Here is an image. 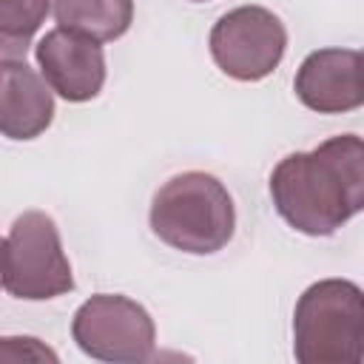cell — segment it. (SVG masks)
I'll return each instance as SVG.
<instances>
[{
    "mask_svg": "<svg viewBox=\"0 0 364 364\" xmlns=\"http://www.w3.org/2000/svg\"><path fill=\"white\" fill-rule=\"evenodd\" d=\"M193 3H205V0H193Z\"/></svg>",
    "mask_w": 364,
    "mask_h": 364,
    "instance_id": "cell-14",
    "label": "cell"
},
{
    "mask_svg": "<svg viewBox=\"0 0 364 364\" xmlns=\"http://www.w3.org/2000/svg\"><path fill=\"white\" fill-rule=\"evenodd\" d=\"M54 119V97L26 60H0V134L34 139Z\"/></svg>",
    "mask_w": 364,
    "mask_h": 364,
    "instance_id": "cell-9",
    "label": "cell"
},
{
    "mask_svg": "<svg viewBox=\"0 0 364 364\" xmlns=\"http://www.w3.org/2000/svg\"><path fill=\"white\" fill-rule=\"evenodd\" d=\"M57 361V353L48 350L40 338L31 336H0V361Z\"/></svg>",
    "mask_w": 364,
    "mask_h": 364,
    "instance_id": "cell-12",
    "label": "cell"
},
{
    "mask_svg": "<svg viewBox=\"0 0 364 364\" xmlns=\"http://www.w3.org/2000/svg\"><path fill=\"white\" fill-rule=\"evenodd\" d=\"M208 46L222 74L239 82H259L279 68L287 28L264 6H239L213 23Z\"/></svg>",
    "mask_w": 364,
    "mask_h": 364,
    "instance_id": "cell-6",
    "label": "cell"
},
{
    "mask_svg": "<svg viewBox=\"0 0 364 364\" xmlns=\"http://www.w3.org/2000/svg\"><path fill=\"white\" fill-rule=\"evenodd\" d=\"M71 338L97 361L142 364L154 358L156 327L139 301L117 293H97L77 307Z\"/></svg>",
    "mask_w": 364,
    "mask_h": 364,
    "instance_id": "cell-5",
    "label": "cell"
},
{
    "mask_svg": "<svg viewBox=\"0 0 364 364\" xmlns=\"http://www.w3.org/2000/svg\"><path fill=\"white\" fill-rule=\"evenodd\" d=\"M0 279L9 296L23 301H46L74 290L71 264L48 213L26 210L11 222L0 250Z\"/></svg>",
    "mask_w": 364,
    "mask_h": 364,
    "instance_id": "cell-4",
    "label": "cell"
},
{
    "mask_svg": "<svg viewBox=\"0 0 364 364\" xmlns=\"http://www.w3.org/2000/svg\"><path fill=\"white\" fill-rule=\"evenodd\" d=\"M60 28L97 43H111L131 28L134 0H54Z\"/></svg>",
    "mask_w": 364,
    "mask_h": 364,
    "instance_id": "cell-10",
    "label": "cell"
},
{
    "mask_svg": "<svg viewBox=\"0 0 364 364\" xmlns=\"http://www.w3.org/2000/svg\"><path fill=\"white\" fill-rule=\"evenodd\" d=\"M279 216L304 236H333L364 208V142L355 134L287 154L270 173Z\"/></svg>",
    "mask_w": 364,
    "mask_h": 364,
    "instance_id": "cell-1",
    "label": "cell"
},
{
    "mask_svg": "<svg viewBox=\"0 0 364 364\" xmlns=\"http://www.w3.org/2000/svg\"><path fill=\"white\" fill-rule=\"evenodd\" d=\"M51 0H0V60H26Z\"/></svg>",
    "mask_w": 364,
    "mask_h": 364,
    "instance_id": "cell-11",
    "label": "cell"
},
{
    "mask_svg": "<svg viewBox=\"0 0 364 364\" xmlns=\"http://www.w3.org/2000/svg\"><path fill=\"white\" fill-rule=\"evenodd\" d=\"M361 68L358 48H318L301 60L293 91L316 114H347L364 102Z\"/></svg>",
    "mask_w": 364,
    "mask_h": 364,
    "instance_id": "cell-8",
    "label": "cell"
},
{
    "mask_svg": "<svg viewBox=\"0 0 364 364\" xmlns=\"http://www.w3.org/2000/svg\"><path fill=\"white\" fill-rule=\"evenodd\" d=\"M293 355L299 364H361L364 293L350 279L310 284L293 310Z\"/></svg>",
    "mask_w": 364,
    "mask_h": 364,
    "instance_id": "cell-3",
    "label": "cell"
},
{
    "mask_svg": "<svg viewBox=\"0 0 364 364\" xmlns=\"http://www.w3.org/2000/svg\"><path fill=\"white\" fill-rule=\"evenodd\" d=\"M151 230L173 250L210 256L236 230V208L228 188L205 171L171 176L151 202Z\"/></svg>",
    "mask_w": 364,
    "mask_h": 364,
    "instance_id": "cell-2",
    "label": "cell"
},
{
    "mask_svg": "<svg viewBox=\"0 0 364 364\" xmlns=\"http://www.w3.org/2000/svg\"><path fill=\"white\" fill-rule=\"evenodd\" d=\"M37 65L46 85L68 102H88L102 91L105 82V54L97 40L82 34L51 28L34 46Z\"/></svg>",
    "mask_w": 364,
    "mask_h": 364,
    "instance_id": "cell-7",
    "label": "cell"
},
{
    "mask_svg": "<svg viewBox=\"0 0 364 364\" xmlns=\"http://www.w3.org/2000/svg\"><path fill=\"white\" fill-rule=\"evenodd\" d=\"M0 250H3V239H0ZM0 284H3V279H0Z\"/></svg>",
    "mask_w": 364,
    "mask_h": 364,
    "instance_id": "cell-13",
    "label": "cell"
}]
</instances>
